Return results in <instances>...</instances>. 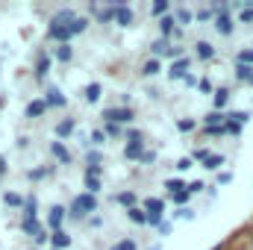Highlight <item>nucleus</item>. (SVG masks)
Masks as SVG:
<instances>
[{
	"label": "nucleus",
	"mask_w": 253,
	"mask_h": 250,
	"mask_svg": "<svg viewBox=\"0 0 253 250\" xmlns=\"http://www.w3.org/2000/svg\"><path fill=\"white\" fill-rule=\"evenodd\" d=\"M94 209H97V200H94V197H91V194L85 191V194H77V197L71 200V209H65V212H68L71 218L83 221V218H85L88 212H94Z\"/></svg>",
	"instance_id": "f257e3e1"
},
{
	"label": "nucleus",
	"mask_w": 253,
	"mask_h": 250,
	"mask_svg": "<svg viewBox=\"0 0 253 250\" xmlns=\"http://www.w3.org/2000/svg\"><path fill=\"white\" fill-rule=\"evenodd\" d=\"M144 215H147V227H159L162 224V215H165V203L159 200V197H147V203H144Z\"/></svg>",
	"instance_id": "f03ea898"
},
{
	"label": "nucleus",
	"mask_w": 253,
	"mask_h": 250,
	"mask_svg": "<svg viewBox=\"0 0 253 250\" xmlns=\"http://www.w3.org/2000/svg\"><path fill=\"white\" fill-rule=\"evenodd\" d=\"M106 124H132L135 121V112L129 109V106H121V109H103V115H100Z\"/></svg>",
	"instance_id": "7ed1b4c3"
},
{
	"label": "nucleus",
	"mask_w": 253,
	"mask_h": 250,
	"mask_svg": "<svg viewBox=\"0 0 253 250\" xmlns=\"http://www.w3.org/2000/svg\"><path fill=\"white\" fill-rule=\"evenodd\" d=\"M44 106H56V109H65V106H68V97L62 94V88H59V85H50V88H47Z\"/></svg>",
	"instance_id": "20e7f679"
},
{
	"label": "nucleus",
	"mask_w": 253,
	"mask_h": 250,
	"mask_svg": "<svg viewBox=\"0 0 253 250\" xmlns=\"http://www.w3.org/2000/svg\"><path fill=\"white\" fill-rule=\"evenodd\" d=\"M215 33L218 36H233L236 33V24L230 15H215Z\"/></svg>",
	"instance_id": "39448f33"
},
{
	"label": "nucleus",
	"mask_w": 253,
	"mask_h": 250,
	"mask_svg": "<svg viewBox=\"0 0 253 250\" xmlns=\"http://www.w3.org/2000/svg\"><path fill=\"white\" fill-rule=\"evenodd\" d=\"M189 59H186V56H183V59H177V62H171V68H168V80H171V83H174V80H183V77H186V74H189Z\"/></svg>",
	"instance_id": "423d86ee"
},
{
	"label": "nucleus",
	"mask_w": 253,
	"mask_h": 250,
	"mask_svg": "<svg viewBox=\"0 0 253 250\" xmlns=\"http://www.w3.org/2000/svg\"><path fill=\"white\" fill-rule=\"evenodd\" d=\"M62 221H65V206H50L47 209V224L53 227V233L62 227Z\"/></svg>",
	"instance_id": "0eeeda50"
},
{
	"label": "nucleus",
	"mask_w": 253,
	"mask_h": 250,
	"mask_svg": "<svg viewBox=\"0 0 253 250\" xmlns=\"http://www.w3.org/2000/svg\"><path fill=\"white\" fill-rule=\"evenodd\" d=\"M85 30H88V18L74 15V18H71V24H68V33H71V36H83Z\"/></svg>",
	"instance_id": "6e6552de"
},
{
	"label": "nucleus",
	"mask_w": 253,
	"mask_h": 250,
	"mask_svg": "<svg viewBox=\"0 0 253 250\" xmlns=\"http://www.w3.org/2000/svg\"><path fill=\"white\" fill-rule=\"evenodd\" d=\"M174 24H177L174 15H162V18H159V30H162V36H177V39H180V30H177Z\"/></svg>",
	"instance_id": "1a4fd4ad"
},
{
	"label": "nucleus",
	"mask_w": 253,
	"mask_h": 250,
	"mask_svg": "<svg viewBox=\"0 0 253 250\" xmlns=\"http://www.w3.org/2000/svg\"><path fill=\"white\" fill-rule=\"evenodd\" d=\"M36 215H39V200H36V194H30L24 200V221H36Z\"/></svg>",
	"instance_id": "9d476101"
},
{
	"label": "nucleus",
	"mask_w": 253,
	"mask_h": 250,
	"mask_svg": "<svg viewBox=\"0 0 253 250\" xmlns=\"http://www.w3.org/2000/svg\"><path fill=\"white\" fill-rule=\"evenodd\" d=\"M74 15H77V12H74V9H59V12H56V15H53V18H50V27H68V24H71V18H74Z\"/></svg>",
	"instance_id": "9b49d317"
},
{
	"label": "nucleus",
	"mask_w": 253,
	"mask_h": 250,
	"mask_svg": "<svg viewBox=\"0 0 253 250\" xmlns=\"http://www.w3.org/2000/svg\"><path fill=\"white\" fill-rule=\"evenodd\" d=\"M50 153H53V156H56L62 165H68V162H71V150L65 147L62 141H50Z\"/></svg>",
	"instance_id": "f8f14e48"
},
{
	"label": "nucleus",
	"mask_w": 253,
	"mask_h": 250,
	"mask_svg": "<svg viewBox=\"0 0 253 250\" xmlns=\"http://www.w3.org/2000/svg\"><path fill=\"white\" fill-rule=\"evenodd\" d=\"M212 103H215V112H224V106L230 103V88H218L212 94Z\"/></svg>",
	"instance_id": "ddd939ff"
},
{
	"label": "nucleus",
	"mask_w": 253,
	"mask_h": 250,
	"mask_svg": "<svg viewBox=\"0 0 253 250\" xmlns=\"http://www.w3.org/2000/svg\"><path fill=\"white\" fill-rule=\"evenodd\" d=\"M44 109H47V106H44V100H30V103H27V109H24V115H27V118H42V115H44Z\"/></svg>",
	"instance_id": "4468645a"
},
{
	"label": "nucleus",
	"mask_w": 253,
	"mask_h": 250,
	"mask_svg": "<svg viewBox=\"0 0 253 250\" xmlns=\"http://www.w3.org/2000/svg\"><path fill=\"white\" fill-rule=\"evenodd\" d=\"M194 53H197V59H212L215 56V47L209 42H197L194 44Z\"/></svg>",
	"instance_id": "2eb2a0df"
},
{
	"label": "nucleus",
	"mask_w": 253,
	"mask_h": 250,
	"mask_svg": "<svg viewBox=\"0 0 253 250\" xmlns=\"http://www.w3.org/2000/svg\"><path fill=\"white\" fill-rule=\"evenodd\" d=\"M115 18H118V27H129V24H132V9L115 6Z\"/></svg>",
	"instance_id": "dca6fc26"
},
{
	"label": "nucleus",
	"mask_w": 253,
	"mask_h": 250,
	"mask_svg": "<svg viewBox=\"0 0 253 250\" xmlns=\"http://www.w3.org/2000/svg\"><path fill=\"white\" fill-rule=\"evenodd\" d=\"M112 200L121 203V206H126V209H132V206H135V191H118Z\"/></svg>",
	"instance_id": "f3484780"
},
{
	"label": "nucleus",
	"mask_w": 253,
	"mask_h": 250,
	"mask_svg": "<svg viewBox=\"0 0 253 250\" xmlns=\"http://www.w3.org/2000/svg\"><path fill=\"white\" fill-rule=\"evenodd\" d=\"M47 33H50V39H53V42H59V44H68V39H71L68 27H50Z\"/></svg>",
	"instance_id": "a211bd4d"
},
{
	"label": "nucleus",
	"mask_w": 253,
	"mask_h": 250,
	"mask_svg": "<svg viewBox=\"0 0 253 250\" xmlns=\"http://www.w3.org/2000/svg\"><path fill=\"white\" fill-rule=\"evenodd\" d=\"M53 56H56V62H71V59H74V47H71V44H59V47L53 50Z\"/></svg>",
	"instance_id": "6ab92c4d"
},
{
	"label": "nucleus",
	"mask_w": 253,
	"mask_h": 250,
	"mask_svg": "<svg viewBox=\"0 0 253 250\" xmlns=\"http://www.w3.org/2000/svg\"><path fill=\"white\" fill-rule=\"evenodd\" d=\"M203 124L206 126H224L227 124V112H209V115L203 118Z\"/></svg>",
	"instance_id": "aec40b11"
},
{
	"label": "nucleus",
	"mask_w": 253,
	"mask_h": 250,
	"mask_svg": "<svg viewBox=\"0 0 253 250\" xmlns=\"http://www.w3.org/2000/svg\"><path fill=\"white\" fill-rule=\"evenodd\" d=\"M50 239H53V250H62V248H68V245H71V236H68L65 230H56Z\"/></svg>",
	"instance_id": "412c9836"
},
{
	"label": "nucleus",
	"mask_w": 253,
	"mask_h": 250,
	"mask_svg": "<svg viewBox=\"0 0 253 250\" xmlns=\"http://www.w3.org/2000/svg\"><path fill=\"white\" fill-rule=\"evenodd\" d=\"M236 80H239V83H251L253 80V68L251 65H239L236 62Z\"/></svg>",
	"instance_id": "4be33fe9"
},
{
	"label": "nucleus",
	"mask_w": 253,
	"mask_h": 250,
	"mask_svg": "<svg viewBox=\"0 0 253 250\" xmlns=\"http://www.w3.org/2000/svg\"><path fill=\"white\" fill-rule=\"evenodd\" d=\"M100 94H103L100 83H91V85H85V100H88V103H97V100H100Z\"/></svg>",
	"instance_id": "5701e85b"
},
{
	"label": "nucleus",
	"mask_w": 253,
	"mask_h": 250,
	"mask_svg": "<svg viewBox=\"0 0 253 250\" xmlns=\"http://www.w3.org/2000/svg\"><path fill=\"white\" fill-rule=\"evenodd\" d=\"M174 21L183 24V27H189L191 24V12L186 9V6H177V9H174Z\"/></svg>",
	"instance_id": "b1692460"
},
{
	"label": "nucleus",
	"mask_w": 253,
	"mask_h": 250,
	"mask_svg": "<svg viewBox=\"0 0 253 250\" xmlns=\"http://www.w3.org/2000/svg\"><path fill=\"white\" fill-rule=\"evenodd\" d=\"M168 47H171V44H168L165 39H156V42L150 44V50H153V59H156V56H168Z\"/></svg>",
	"instance_id": "393cba45"
},
{
	"label": "nucleus",
	"mask_w": 253,
	"mask_h": 250,
	"mask_svg": "<svg viewBox=\"0 0 253 250\" xmlns=\"http://www.w3.org/2000/svg\"><path fill=\"white\" fill-rule=\"evenodd\" d=\"M141 153H144L141 141H135V144H126V147H124V156H126V159H141Z\"/></svg>",
	"instance_id": "a878e982"
},
{
	"label": "nucleus",
	"mask_w": 253,
	"mask_h": 250,
	"mask_svg": "<svg viewBox=\"0 0 253 250\" xmlns=\"http://www.w3.org/2000/svg\"><path fill=\"white\" fill-rule=\"evenodd\" d=\"M3 203L6 206H24V197L18 191H3Z\"/></svg>",
	"instance_id": "bb28decb"
},
{
	"label": "nucleus",
	"mask_w": 253,
	"mask_h": 250,
	"mask_svg": "<svg viewBox=\"0 0 253 250\" xmlns=\"http://www.w3.org/2000/svg\"><path fill=\"white\" fill-rule=\"evenodd\" d=\"M126 218H129L132 224H144V221H147V215H144V209H138V206H132V209H126Z\"/></svg>",
	"instance_id": "cd10ccee"
},
{
	"label": "nucleus",
	"mask_w": 253,
	"mask_h": 250,
	"mask_svg": "<svg viewBox=\"0 0 253 250\" xmlns=\"http://www.w3.org/2000/svg\"><path fill=\"white\" fill-rule=\"evenodd\" d=\"M227 121H230V124H236V126H242V124H248V121H251V112H230V115H227Z\"/></svg>",
	"instance_id": "c85d7f7f"
},
{
	"label": "nucleus",
	"mask_w": 253,
	"mask_h": 250,
	"mask_svg": "<svg viewBox=\"0 0 253 250\" xmlns=\"http://www.w3.org/2000/svg\"><path fill=\"white\" fill-rule=\"evenodd\" d=\"M141 74L144 77H156L159 74V59H147V62L141 65Z\"/></svg>",
	"instance_id": "c756f323"
},
{
	"label": "nucleus",
	"mask_w": 253,
	"mask_h": 250,
	"mask_svg": "<svg viewBox=\"0 0 253 250\" xmlns=\"http://www.w3.org/2000/svg\"><path fill=\"white\" fill-rule=\"evenodd\" d=\"M115 18V6H106V9H97V24H109Z\"/></svg>",
	"instance_id": "7c9ffc66"
},
{
	"label": "nucleus",
	"mask_w": 253,
	"mask_h": 250,
	"mask_svg": "<svg viewBox=\"0 0 253 250\" xmlns=\"http://www.w3.org/2000/svg\"><path fill=\"white\" fill-rule=\"evenodd\" d=\"M174 221H194V209H189V206H180V209L174 212Z\"/></svg>",
	"instance_id": "2f4dec72"
},
{
	"label": "nucleus",
	"mask_w": 253,
	"mask_h": 250,
	"mask_svg": "<svg viewBox=\"0 0 253 250\" xmlns=\"http://www.w3.org/2000/svg\"><path fill=\"white\" fill-rule=\"evenodd\" d=\"M74 124H77L74 118H65L62 124H56V135H59V138H65V135H68V132L74 129Z\"/></svg>",
	"instance_id": "473e14b6"
},
{
	"label": "nucleus",
	"mask_w": 253,
	"mask_h": 250,
	"mask_svg": "<svg viewBox=\"0 0 253 250\" xmlns=\"http://www.w3.org/2000/svg\"><path fill=\"white\" fill-rule=\"evenodd\" d=\"M88 144H97V147H103V144H106V135H103V129H91V135H88Z\"/></svg>",
	"instance_id": "72a5a7b5"
},
{
	"label": "nucleus",
	"mask_w": 253,
	"mask_h": 250,
	"mask_svg": "<svg viewBox=\"0 0 253 250\" xmlns=\"http://www.w3.org/2000/svg\"><path fill=\"white\" fill-rule=\"evenodd\" d=\"M85 188H88V194H91V197H94V194H97V191H100V188H103V183H100V180H97V177H85Z\"/></svg>",
	"instance_id": "f704fd0d"
},
{
	"label": "nucleus",
	"mask_w": 253,
	"mask_h": 250,
	"mask_svg": "<svg viewBox=\"0 0 253 250\" xmlns=\"http://www.w3.org/2000/svg\"><path fill=\"white\" fill-rule=\"evenodd\" d=\"M221 165H227L224 156H206V168H209V171H218Z\"/></svg>",
	"instance_id": "c9c22d12"
},
{
	"label": "nucleus",
	"mask_w": 253,
	"mask_h": 250,
	"mask_svg": "<svg viewBox=\"0 0 253 250\" xmlns=\"http://www.w3.org/2000/svg\"><path fill=\"white\" fill-rule=\"evenodd\" d=\"M165 191H168V194L183 191V180H177V177H174V180H165Z\"/></svg>",
	"instance_id": "e433bc0d"
},
{
	"label": "nucleus",
	"mask_w": 253,
	"mask_h": 250,
	"mask_svg": "<svg viewBox=\"0 0 253 250\" xmlns=\"http://www.w3.org/2000/svg\"><path fill=\"white\" fill-rule=\"evenodd\" d=\"M47 71H50V59H47V56H42V59H39V71H36V74H39V80H44V77H47Z\"/></svg>",
	"instance_id": "4c0bfd02"
},
{
	"label": "nucleus",
	"mask_w": 253,
	"mask_h": 250,
	"mask_svg": "<svg viewBox=\"0 0 253 250\" xmlns=\"http://www.w3.org/2000/svg\"><path fill=\"white\" fill-rule=\"evenodd\" d=\"M24 233H30L33 239L42 233V227H39V221H24Z\"/></svg>",
	"instance_id": "58836bf2"
},
{
	"label": "nucleus",
	"mask_w": 253,
	"mask_h": 250,
	"mask_svg": "<svg viewBox=\"0 0 253 250\" xmlns=\"http://www.w3.org/2000/svg\"><path fill=\"white\" fill-rule=\"evenodd\" d=\"M112 250H138V248H135V242H132V239H121V242H115V245H112Z\"/></svg>",
	"instance_id": "ea45409f"
},
{
	"label": "nucleus",
	"mask_w": 253,
	"mask_h": 250,
	"mask_svg": "<svg viewBox=\"0 0 253 250\" xmlns=\"http://www.w3.org/2000/svg\"><path fill=\"white\" fill-rule=\"evenodd\" d=\"M239 65H251L253 68V47L251 50H239Z\"/></svg>",
	"instance_id": "a19ab883"
},
{
	"label": "nucleus",
	"mask_w": 253,
	"mask_h": 250,
	"mask_svg": "<svg viewBox=\"0 0 253 250\" xmlns=\"http://www.w3.org/2000/svg\"><path fill=\"white\" fill-rule=\"evenodd\" d=\"M239 21H242V24H253V6H248V9H239Z\"/></svg>",
	"instance_id": "79ce46f5"
},
{
	"label": "nucleus",
	"mask_w": 253,
	"mask_h": 250,
	"mask_svg": "<svg viewBox=\"0 0 253 250\" xmlns=\"http://www.w3.org/2000/svg\"><path fill=\"white\" fill-rule=\"evenodd\" d=\"M150 12H153V15H165V12H168V3H165V0H159V3H153V6H150Z\"/></svg>",
	"instance_id": "37998d69"
},
{
	"label": "nucleus",
	"mask_w": 253,
	"mask_h": 250,
	"mask_svg": "<svg viewBox=\"0 0 253 250\" xmlns=\"http://www.w3.org/2000/svg\"><path fill=\"white\" fill-rule=\"evenodd\" d=\"M50 174V168H36V171H30V180H44Z\"/></svg>",
	"instance_id": "c03bdc74"
},
{
	"label": "nucleus",
	"mask_w": 253,
	"mask_h": 250,
	"mask_svg": "<svg viewBox=\"0 0 253 250\" xmlns=\"http://www.w3.org/2000/svg\"><path fill=\"white\" fill-rule=\"evenodd\" d=\"M124 138L129 141V144H135V141H141V132H138V129H126Z\"/></svg>",
	"instance_id": "a18cd8bd"
},
{
	"label": "nucleus",
	"mask_w": 253,
	"mask_h": 250,
	"mask_svg": "<svg viewBox=\"0 0 253 250\" xmlns=\"http://www.w3.org/2000/svg\"><path fill=\"white\" fill-rule=\"evenodd\" d=\"M203 188H206V183H200V180H194V183H191V186L186 188V194H200Z\"/></svg>",
	"instance_id": "49530a36"
},
{
	"label": "nucleus",
	"mask_w": 253,
	"mask_h": 250,
	"mask_svg": "<svg viewBox=\"0 0 253 250\" xmlns=\"http://www.w3.org/2000/svg\"><path fill=\"white\" fill-rule=\"evenodd\" d=\"M194 18H197V21H209V18H212V9H209V6H206V9H197Z\"/></svg>",
	"instance_id": "de8ad7c7"
},
{
	"label": "nucleus",
	"mask_w": 253,
	"mask_h": 250,
	"mask_svg": "<svg viewBox=\"0 0 253 250\" xmlns=\"http://www.w3.org/2000/svg\"><path fill=\"white\" fill-rule=\"evenodd\" d=\"M103 135H106V138H109V135H121V126H118V124H106Z\"/></svg>",
	"instance_id": "09e8293b"
},
{
	"label": "nucleus",
	"mask_w": 253,
	"mask_h": 250,
	"mask_svg": "<svg viewBox=\"0 0 253 250\" xmlns=\"http://www.w3.org/2000/svg\"><path fill=\"white\" fill-rule=\"evenodd\" d=\"M206 156H209V150H206V147H200V150H194V153H191V162H194V159L206 162Z\"/></svg>",
	"instance_id": "8fccbe9b"
},
{
	"label": "nucleus",
	"mask_w": 253,
	"mask_h": 250,
	"mask_svg": "<svg viewBox=\"0 0 253 250\" xmlns=\"http://www.w3.org/2000/svg\"><path fill=\"white\" fill-rule=\"evenodd\" d=\"M180 129H183V132H189V129H194V118H183V121H180Z\"/></svg>",
	"instance_id": "3c124183"
},
{
	"label": "nucleus",
	"mask_w": 253,
	"mask_h": 250,
	"mask_svg": "<svg viewBox=\"0 0 253 250\" xmlns=\"http://www.w3.org/2000/svg\"><path fill=\"white\" fill-rule=\"evenodd\" d=\"M227 183H233V174H230V171L218 174V186H227Z\"/></svg>",
	"instance_id": "603ef678"
},
{
	"label": "nucleus",
	"mask_w": 253,
	"mask_h": 250,
	"mask_svg": "<svg viewBox=\"0 0 253 250\" xmlns=\"http://www.w3.org/2000/svg\"><path fill=\"white\" fill-rule=\"evenodd\" d=\"M168 197H171L174 203H186V200H189V194H186V191H177V194H168Z\"/></svg>",
	"instance_id": "864d4df0"
},
{
	"label": "nucleus",
	"mask_w": 253,
	"mask_h": 250,
	"mask_svg": "<svg viewBox=\"0 0 253 250\" xmlns=\"http://www.w3.org/2000/svg\"><path fill=\"white\" fill-rule=\"evenodd\" d=\"M183 80H186V88H197V77H191V74H186Z\"/></svg>",
	"instance_id": "5fc2aeb1"
},
{
	"label": "nucleus",
	"mask_w": 253,
	"mask_h": 250,
	"mask_svg": "<svg viewBox=\"0 0 253 250\" xmlns=\"http://www.w3.org/2000/svg\"><path fill=\"white\" fill-rule=\"evenodd\" d=\"M88 165H100V153H97V150L88 153Z\"/></svg>",
	"instance_id": "6e6d98bb"
},
{
	"label": "nucleus",
	"mask_w": 253,
	"mask_h": 250,
	"mask_svg": "<svg viewBox=\"0 0 253 250\" xmlns=\"http://www.w3.org/2000/svg\"><path fill=\"white\" fill-rule=\"evenodd\" d=\"M141 162H144V165H153V162H156V153H141Z\"/></svg>",
	"instance_id": "4d7b16f0"
},
{
	"label": "nucleus",
	"mask_w": 253,
	"mask_h": 250,
	"mask_svg": "<svg viewBox=\"0 0 253 250\" xmlns=\"http://www.w3.org/2000/svg\"><path fill=\"white\" fill-rule=\"evenodd\" d=\"M88 224H91V230H97V227H103V218H100V215H94Z\"/></svg>",
	"instance_id": "13d9d810"
},
{
	"label": "nucleus",
	"mask_w": 253,
	"mask_h": 250,
	"mask_svg": "<svg viewBox=\"0 0 253 250\" xmlns=\"http://www.w3.org/2000/svg\"><path fill=\"white\" fill-rule=\"evenodd\" d=\"M168 233H171V224H168V221H162V224H159V236H168Z\"/></svg>",
	"instance_id": "bf43d9fd"
},
{
	"label": "nucleus",
	"mask_w": 253,
	"mask_h": 250,
	"mask_svg": "<svg viewBox=\"0 0 253 250\" xmlns=\"http://www.w3.org/2000/svg\"><path fill=\"white\" fill-rule=\"evenodd\" d=\"M177 168H180V171H189V168H191V159H180V162H177Z\"/></svg>",
	"instance_id": "052dcab7"
},
{
	"label": "nucleus",
	"mask_w": 253,
	"mask_h": 250,
	"mask_svg": "<svg viewBox=\"0 0 253 250\" xmlns=\"http://www.w3.org/2000/svg\"><path fill=\"white\" fill-rule=\"evenodd\" d=\"M197 88H200V91H212V85H209V80H200V83H197Z\"/></svg>",
	"instance_id": "680f3d73"
},
{
	"label": "nucleus",
	"mask_w": 253,
	"mask_h": 250,
	"mask_svg": "<svg viewBox=\"0 0 253 250\" xmlns=\"http://www.w3.org/2000/svg\"><path fill=\"white\" fill-rule=\"evenodd\" d=\"M147 250H162V245H153V248H147Z\"/></svg>",
	"instance_id": "e2e57ef3"
},
{
	"label": "nucleus",
	"mask_w": 253,
	"mask_h": 250,
	"mask_svg": "<svg viewBox=\"0 0 253 250\" xmlns=\"http://www.w3.org/2000/svg\"><path fill=\"white\" fill-rule=\"evenodd\" d=\"M251 85H253V80H251Z\"/></svg>",
	"instance_id": "0e129e2a"
}]
</instances>
